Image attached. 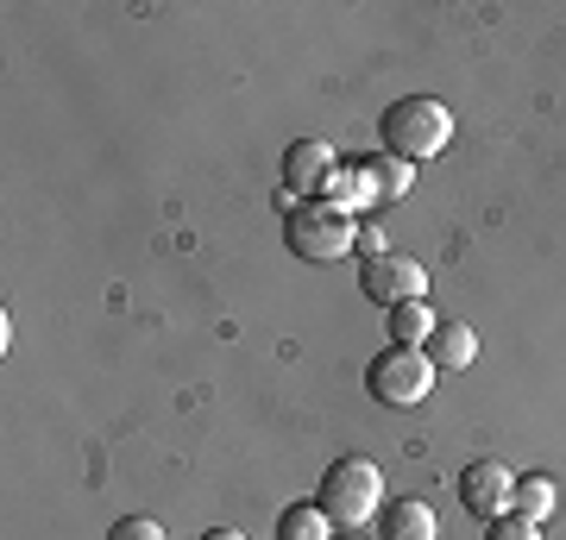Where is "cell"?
Masks as SVG:
<instances>
[{"mask_svg": "<svg viewBox=\"0 0 566 540\" xmlns=\"http://www.w3.org/2000/svg\"><path fill=\"white\" fill-rule=\"evenodd\" d=\"M315 502L327 509V521H334L340 534H359L365 521L385 509V472H378L371 459H359V453H353V459H334L322 472Z\"/></svg>", "mask_w": 566, "mask_h": 540, "instance_id": "1", "label": "cell"}, {"mask_svg": "<svg viewBox=\"0 0 566 540\" xmlns=\"http://www.w3.org/2000/svg\"><path fill=\"white\" fill-rule=\"evenodd\" d=\"M378 139H385L390 158L422 163V158H434V151H447V139H453V114H447L434 95H403V100H390L385 107Z\"/></svg>", "mask_w": 566, "mask_h": 540, "instance_id": "2", "label": "cell"}, {"mask_svg": "<svg viewBox=\"0 0 566 540\" xmlns=\"http://www.w3.org/2000/svg\"><path fill=\"white\" fill-rule=\"evenodd\" d=\"M283 240H290V252L303 264H334L346 258V252H359V226H353V214H340L334 201H296L290 208V221H283Z\"/></svg>", "mask_w": 566, "mask_h": 540, "instance_id": "3", "label": "cell"}, {"mask_svg": "<svg viewBox=\"0 0 566 540\" xmlns=\"http://www.w3.org/2000/svg\"><path fill=\"white\" fill-rule=\"evenodd\" d=\"M365 390L385 409H416L434 390V359H428L422 346H385L378 359L365 364Z\"/></svg>", "mask_w": 566, "mask_h": 540, "instance_id": "4", "label": "cell"}, {"mask_svg": "<svg viewBox=\"0 0 566 540\" xmlns=\"http://www.w3.org/2000/svg\"><path fill=\"white\" fill-rule=\"evenodd\" d=\"M359 289H365V301H378V308L428 301V271L416 258H403V252H378V258H365Z\"/></svg>", "mask_w": 566, "mask_h": 540, "instance_id": "5", "label": "cell"}, {"mask_svg": "<svg viewBox=\"0 0 566 540\" xmlns=\"http://www.w3.org/2000/svg\"><path fill=\"white\" fill-rule=\"evenodd\" d=\"M510 497H516V472H510L504 459H472L460 472V502H465V516H510Z\"/></svg>", "mask_w": 566, "mask_h": 540, "instance_id": "6", "label": "cell"}, {"mask_svg": "<svg viewBox=\"0 0 566 540\" xmlns=\"http://www.w3.org/2000/svg\"><path fill=\"white\" fill-rule=\"evenodd\" d=\"M334 170H340V158H334L327 139H290V151H283V189H290V201H315L334 182Z\"/></svg>", "mask_w": 566, "mask_h": 540, "instance_id": "7", "label": "cell"}, {"mask_svg": "<svg viewBox=\"0 0 566 540\" xmlns=\"http://www.w3.org/2000/svg\"><path fill=\"white\" fill-rule=\"evenodd\" d=\"M378 540H441V521L422 497H390L378 509Z\"/></svg>", "mask_w": 566, "mask_h": 540, "instance_id": "8", "label": "cell"}, {"mask_svg": "<svg viewBox=\"0 0 566 540\" xmlns=\"http://www.w3.org/2000/svg\"><path fill=\"white\" fill-rule=\"evenodd\" d=\"M422 352L434 359V371H465V364L479 359V333H472L465 320H441V327H434V340H428Z\"/></svg>", "mask_w": 566, "mask_h": 540, "instance_id": "9", "label": "cell"}, {"mask_svg": "<svg viewBox=\"0 0 566 540\" xmlns=\"http://www.w3.org/2000/svg\"><path fill=\"white\" fill-rule=\"evenodd\" d=\"M510 509H516L523 521H535V528H542V521L560 509V484L547 478V472H523V478H516V497H510Z\"/></svg>", "mask_w": 566, "mask_h": 540, "instance_id": "10", "label": "cell"}, {"mask_svg": "<svg viewBox=\"0 0 566 540\" xmlns=\"http://www.w3.org/2000/svg\"><path fill=\"white\" fill-rule=\"evenodd\" d=\"M322 201H334L340 214H359V208H371V201H385L378 195V182H371V170H334V182L322 189Z\"/></svg>", "mask_w": 566, "mask_h": 540, "instance_id": "11", "label": "cell"}, {"mask_svg": "<svg viewBox=\"0 0 566 540\" xmlns=\"http://www.w3.org/2000/svg\"><path fill=\"white\" fill-rule=\"evenodd\" d=\"M441 320L428 315V301H403V308H385V333L390 346H428Z\"/></svg>", "mask_w": 566, "mask_h": 540, "instance_id": "12", "label": "cell"}, {"mask_svg": "<svg viewBox=\"0 0 566 540\" xmlns=\"http://www.w3.org/2000/svg\"><path fill=\"white\" fill-rule=\"evenodd\" d=\"M334 534H340V528L327 521V509H322L315 497H308V502H290V509L277 516V540H334Z\"/></svg>", "mask_w": 566, "mask_h": 540, "instance_id": "13", "label": "cell"}, {"mask_svg": "<svg viewBox=\"0 0 566 540\" xmlns=\"http://www.w3.org/2000/svg\"><path fill=\"white\" fill-rule=\"evenodd\" d=\"M365 170H371V182H378V195H385V201H397V195H409V189H416V163L390 158V151L365 158Z\"/></svg>", "mask_w": 566, "mask_h": 540, "instance_id": "14", "label": "cell"}, {"mask_svg": "<svg viewBox=\"0 0 566 540\" xmlns=\"http://www.w3.org/2000/svg\"><path fill=\"white\" fill-rule=\"evenodd\" d=\"M485 540H542V528H535V521H523L516 509H510V516H497V521L485 528Z\"/></svg>", "mask_w": 566, "mask_h": 540, "instance_id": "15", "label": "cell"}, {"mask_svg": "<svg viewBox=\"0 0 566 540\" xmlns=\"http://www.w3.org/2000/svg\"><path fill=\"white\" fill-rule=\"evenodd\" d=\"M107 540H170V534H164L151 516H126V521H114V528H107Z\"/></svg>", "mask_w": 566, "mask_h": 540, "instance_id": "16", "label": "cell"}, {"mask_svg": "<svg viewBox=\"0 0 566 540\" xmlns=\"http://www.w3.org/2000/svg\"><path fill=\"white\" fill-rule=\"evenodd\" d=\"M202 540H245V534H233V528H208Z\"/></svg>", "mask_w": 566, "mask_h": 540, "instance_id": "17", "label": "cell"}, {"mask_svg": "<svg viewBox=\"0 0 566 540\" xmlns=\"http://www.w3.org/2000/svg\"><path fill=\"white\" fill-rule=\"evenodd\" d=\"M334 540H365V528H359V534H334Z\"/></svg>", "mask_w": 566, "mask_h": 540, "instance_id": "18", "label": "cell"}]
</instances>
